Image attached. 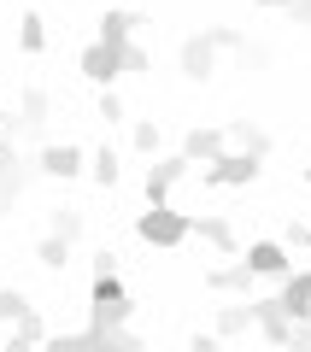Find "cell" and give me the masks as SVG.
Here are the masks:
<instances>
[{
	"instance_id": "cell-27",
	"label": "cell",
	"mask_w": 311,
	"mask_h": 352,
	"mask_svg": "<svg viewBox=\"0 0 311 352\" xmlns=\"http://www.w3.org/2000/svg\"><path fill=\"white\" fill-rule=\"evenodd\" d=\"M241 65H247V71H253V65H270V47H259V41H241Z\"/></svg>"
},
{
	"instance_id": "cell-10",
	"label": "cell",
	"mask_w": 311,
	"mask_h": 352,
	"mask_svg": "<svg viewBox=\"0 0 311 352\" xmlns=\"http://www.w3.org/2000/svg\"><path fill=\"white\" fill-rule=\"evenodd\" d=\"M241 258H247L253 270H259V276H270V282H282L288 270H294V264H288V247H282V241H253V247L241 252Z\"/></svg>"
},
{
	"instance_id": "cell-8",
	"label": "cell",
	"mask_w": 311,
	"mask_h": 352,
	"mask_svg": "<svg viewBox=\"0 0 311 352\" xmlns=\"http://www.w3.org/2000/svg\"><path fill=\"white\" fill-rule=\"evenodd\" d=\"M47 118H53V100L41 94V88H24V94H18L12 129H18V135H41V129H47Z\"/></svg>"
},
{
	"instance_id": "cell-1",
	"label": "cell",
	"mask_w": 311,
	"mask_h": 352,
	"mask_svg": "<svg viewBox=\"0 0 311 352\" xmlns=\"http://www.w3.org/2000/svg\"><path fill=\"white\" fill-rule=\"evenodd\" d=\"M30 176H36V164H30L24 153H18V141L6 135V124H0V217H6L18 200H24Z\"/></svg>"
},
{
	"instance_id": "cell-31",
	"label": "cell",
	"mask_w": 311,
	"mask_h": 352,
	"mask_svg": "<svg viewBox=\"0 0 311 352\" xmlns=\"http://www.w3.org/2000/svg\"><path fill=\"white\" fill-rule=\"evenodd\" d=\"M259 6H264V12H282V6H288V0H259Z\"/></svg>"
},
{
	"instance_id": "cell-29",
	"label": "cell",
	"mask_w": 311,
	"mask_h": 352,
	"mask_svg": "<svg viewBox=\"0 0 311 352\" xmlns=\"http://www.w3.org/2000/svg\"><path fill=\"white\" fill-rule=\"evenodd\" d=\"M206 36H212L217 47H241V41H247V36H241V30H229V24H217V30H206Z\"/></svg>"
},
{
	"instance_id": "cell-11",
	"label": "cell",
	"mask_w": 311,
	"mask_h": 352,
	"mask_svg": "<svg viewBox=\"0 0 311 352\" xmlns=\"http://www.w3.org/2000/svg\"><path fill=\"white\" fill-rule=\"evenodd\" d=\"M253 282H264V276L253 270L247 258H241V264H217V270H206V288H212V294H253Z\"/></svg>"
},
{
	"instance_id": "cell-24",
	"label": "cell",
	"mask_w": 311,
	"mask_h": 352,
	"mask_svg": "<svg viewBox=\"0 0 311 352\" xmlns=\"http://www.w3.org/2000/svg\"><path fill=\"white\" fill-rule=\"evenodd\" d=\"M24 311H30V300H24V294H18V288H0V323H18Z\"/></svg>"
},
{
	"instance_id": "cell-9",
	"label": "cell",
	"mask_w": 311,
	"mask_h": 352,
	"mask_svg": "<svg viewBox=\"0 0 311 352\" xmlns=\"http://www.w3.org/2000/svg\"><path fill=\"white\" fill-rule=\"evenodd\" d=\"M36 170H41V176H59V182H71V176H83V147H71V141H53V147H41Z\"/></svg>"
},
{
	"instance_id": "cell-28",
	"label": "cell",
	"mask_w": 311,
	"mask_h": 352,
	"mask_svg": "<svg viewBox=\"0 0 311 352\" xmlns=\"http://www.w3.org/2000/svg\"><path fill=\"white\" fill-rule=\"evenodd\" d=\"M100 118H106V124H124V100H118L112 88H106V94H100Z\"/></svg>"
},
{
	"instance_id": "cell-4",
	"label": "cell",
	"mask_w": 311,
	"mask_h": 352,
	"mask_svg": "<svg viewBox=\"0 0 311 352\" xmlns=\"http://www.w3.org/2000/svg\"><path fill=\"white\" fill-rule=\"evenodd\" d=\"M253 329H259L270 346H288L294 340V317L276 305V294H264V300H253Z\"/></svg>"
},
{
	"instance_id": "cell-6",
	"label": "cell",
	"mask_w": 311,
	"mask_h": 352,
	"mask_svg": "<svg viewBox=\"0 0 311 352\" xmlns=\"http://www.w3.org/2000/svg\"><path fill=\"white\" fill-rule=\"evenodd\" d=\"M83 76H88V82H106V88H112L118 76H124V47H112V41L83 47Z\"/></svg>"
},
{
	"instance_id": "cell-26",
	"label": "cell",
	"mask_w": 311,
	"mask_h": 352,
	"mask_svg": "<svg viewBox=\"0 0 311 352\" xmlns=\"http://www.w3.org/2000/svg\"><path fill=\"white\" fill-rule=\"evenodd\" d=\"M136 153H159V124H136Z\"/></svg>"
},
{
	"instance_id": "cell-33",
	"label": "cell",
	"mask_w": 311,
	"mask_h": 352,
	"mask_svg": "<svg viewBox=\"0 0 311 352\" xmlns=\"http://www.w3.org/2000/svg\"><path fill=\"white\" fill-rule=\"evenodd\" d=\"M305 182H311V164H305Z\"/></svg>"
},
{
	"instance_id": "cell-12",
	"label": "cell",
	"mask_w": 311,
	"mask_h": 352,
	"mask_svg": "<svg viewBox=\"0 0 311 352\" xmlns=\"http://www.w3.org/2000/svg\"><path fill=\"white\" fill-rule=\"evenodd\" d=\"M288 317H311V270H288L282 276V294H276Z\"/></svg>"
},
{
	"instance_id": "cell-7",
	"label": "cell",
	"mask_w": 311,
	"mask_h": 352,
	"mask_svg": "<svg viewBox=\"0 0 311 352\" xmlns=\"http://www.w3.org/2000/svg\"><path fill=\"white\" fill-rule=\"evenodd\" d=\"M176 65H182L188 82H206V76L217 71V41H212V36H188L182 53H176Z\"/></svg>"
},
{
	"instance_id": "cell-19",
	"label": "cell",
	"mask_w": 311,
	"mask_h": 352,
	"mask_svg": "<svg viewBox=\"0 0 311 352\" xmlns=\"http://www.w3.org/2000/svg\"><path fill=\"white\" fill-rule=\"evenodd\" d=\"M224 135L235 141V147H247V153H259V159H264V153H270V135H264L259 124H247V118H235V124H229Z\"/></svg>"
},
{
	"instance_id": "cell-14",
	"label": "cell",
	"mask_w": 311,
	"mask_h": 352,
	"mask_svg": "<svg viewBox=\"0 0 311 352\" xmlns=\"http://www.w3.org/2000/svg\"><path fill=\"white\" fill-rule=\"evenodd\" d=\"M224 141H229L224 129H206V124H200V129H188V135H182V153L200 164V159H217V153H224Z\"/></svg>"
},
{
	"instance_id": "cell-23",
	"label": "cell",
	"mask_w": 311,
	"mask_h": 352,
	"mask_svg": "<svg viewBox=\"0 0 311 352\" xmlns=\"http://www.w3.org/2000/svg\"><path fill=\"white\" fill-rule=\"evenodd\" d=\"M88 164H94V182H100V188H118V153L112 147H100Z\"/></svg>"
},
{
	"instance_id": "cell-13",
	"label": "cell",
	"mask_w": 311,
	"mask_h": 352,
	"mask_svg": "<svg viewBox=\"0 0 311 352\" xmlns=\"http://www.w3.org/2000/svg\"><path fill=\"white\" fill-rule=\"evenodd\" d=\"M194 235L206 241V247H217L224 258H235V252H241V241H235V223H229V217H194Z\"/></svg>"
},
{
	"instance_id": "cell-21",
	"label": "cell",
	"mask_w": 311,
	"mask_h": 352,
	"mask_svg": "<svg viewBox=\"0 0 311 352\" xmlns=\"http://www.w3.org/2000/svg\"><path fill=\"white\" fill-rule=\"evenodd\" d=\"M83 223H88V217L76 212V206H53V217H47V229H53V235H65V241L83 235Z\"/></svg>"
},
{
	"instance_id": "cell-25",
	"label": "cell",
	"mask_w": 311,
	"mask_h": 352,
	"mask_svg": "<svg viewBox=\"0 0 311 352\" xmlns=\"http://www.w3.org/2000/svg\"><path fill=\"white\" fill-rule=\"evenodd\" d=\"M147 65H153L147 53H141L136 41H124V71H129V76H147Z\"/></svg>"
},
{
	"instance_id": "cell-22",
	"label": "cell",
	"mask_w": 311,
	"mask_h": 352,
	"mask_svg": "<svg viewBox=\"0 0 311 352\" xmlns=\"http://www.w3.org/2000/svg\"><path fill=\"white\" fill-rule=\"evenodd\" d=\"M18 41H24V53H41V47H47V30H41V12H24V18H18Z\"/></svg>"
},
{
	"instance_id": "cell-17",
	"label": "cell",
	"mask_w": 311,
	"mask_h": 352,
	"mask_svg": "<svg viewBox=\"0 0 311 352\" xmlns=\"http://www.w3.org/2000/svg\"><path fill=\"white\" fill-rule=\"evenodd\" d=\"M88 329H118V323H129V311H136V305H129V294L124 300H88Z\"/></svg>"
},
{
	"instance_id": "cell-30",
	"label": "cell",
	"mask_w": 311,
	"mask_h": 352,
	"mask_svg": "<svg viewBox=\"0 0 311 352\" xmlns=\"http://www.w3.org/2000/svg\"><path fill=\"white\" fill-rule=\"evenodd\" d=\"M282 12H288V18H294V24H305V30H311V0H288Z\"/></svg>"
},
{
	"instance_id": "cell-32",
	"label": "cell",
	"mask_w": 311,
	"mask_h": 352,
	"mask_svg": "<svg viewBox=\"0 0 311 352\" xmlns=\"http://www.w3.org/2000/svg\"><path fill=\"white\" fill-rule=\"evenodd\" d=\"M305 252H311V223H305Z\"/></svg>"
},
{
	"instance_id": "cell-3",
	"label": "cell",
	"mask_w": 311,
	"mask_h": 352,
	"mask_svg": "<svg viewBox=\"0 0 311 352\" xmlns=\"http://www.w3.org/2000/svg\"><path fill=\"white\" fill-rule=\"evenodd\" d=\"M259 153L235 147V153H217V159H206V188H247L253 176H259Z\"/></svg>"
},
{
	"instance_id": "cell-16",
	"label": "cell",
	"mask_w": 311,
	"mask_h": 352,
	"mask_svg": "<svg viewBox=\"0 0 311 352\" xmlns=\"http://www.w3.org/2000/svg\"><path fill=\"white\" fill-rule=\"evenodd\" d=\"M41 340H47V323H41V311L30 305V311L12 323V346H6V352H30V346H41Z\"/></svg>"
},
{
	"instance_id": "cell-18",
	"label": "cell",
	"mask_w": 311,
	"mask_h": 352,
	"mask_svg": "<svg viewBox=\"0 0 311 352\" xmlns=\"http://www.w3.org/2000/svg\"><path fill=\"white\" fill-rule=\"evenodd\" d=\"M136 24H141L136 12H118V6H112V12L100 18V41H112V47H124V41L136 36Z\"/></svg>"
},
{
	"instance_id": "cell-2",
	"label": "cell",
	"mask_w": 311,
	"mask_h": 352,
	"mask_svg": "<svg viewBox=\"0 0 311 352\" xmlns=\"http://www.w3.org/2000/svg\"><path fill=\"white\" fill-rule=\"evenodd\" d=\"M136 235L147 241V247H182V241L194 235V217H182V212H171V200H164V206H147V212H141V223H136Z\"/></svg>"
},
{
	"instance_id": "cell-15",
	"label": "cell",
	"mask_w": 311,
	"mask_h": 352,
	"mask_svg": "<svg viewBox=\"0 0 311 352\" xmlns=\"http://www.w3.org/2000/svg\"><path fill=\"white\" fill-rule=\"evenodd\" d=\"M217 340H235V335H247L253 329V300H241V305H217Z\"/></svg>"
},
{
	"instance_id": "cell-5",
	"label": "cell",
	"mask_w": 311,
	"mask_h": 352,
	"mask_svg": "<svg viewBox=\"0 0 311 352\" xmlns=\"http://www.w3.org/2000/svg\"><path fill=\"white\" fill-rule=\"evenodd\" d=\"M188 164H194L188 153H171V159L147 164V206H164V200H171V188L188 176Z\"/></svg>"
},
{
	"instance_id": "cell-20",
	"label": "cell",
	"mask_w": 311,
	"mask_h": 352,
	"mask_svg": "<svg viewBox=\"0 0 311 352\" xmlns=\"http://www.w3.org/2000/svg\"><path fill=\"white\" fill-rule=\"evenodd\" d=\"M36 258L47 264V270H65V264H71V241H65V235H53V229H47V235L36 241Z\"/></svg>"
}]
</instances>
